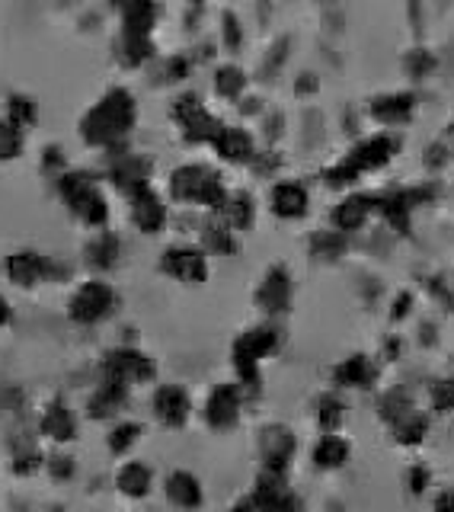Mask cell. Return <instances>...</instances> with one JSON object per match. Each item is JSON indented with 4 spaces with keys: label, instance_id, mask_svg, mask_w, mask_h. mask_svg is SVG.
I'll use <instances>...</instances> for the list:
<instances>
[{
    "label": "cell",
    "instance_id": "6da1fadb",
    "mask_svg": "<svg viewBox=\"0 0 454 512\" xmlns=\"http://www.w3.org/2000/svg\"><path fill=\"white\" fill-rule=\"evenodd\" d=\"M135 122H138L135 96L125 87H112L87 109V116L80 119V138H84L90 148L112 151L128 138Z\"/></svg>",
    "mask_w": 454,
    "mask_h": 512
},
{
    "label": "cell",
    "instance_id": "7a4b0ae2",
    "mask_svg": "<svg viewBox=\"0 0 454 512\" xmlns=\"http://www.w3.org/2000/svg\"><path fill=\"white\" fill-rule=\"evenodd\" d=\"M282 343V330L272 324V320H263L250 330H243L234 346H231V365L237 372V384L247 400L263 394V375H259V365L263 359H269Z\"/></svg>",
    "mask_w": 454,
    "mask_h": 512
},
{
    "label": "cell",
    "instance_id": "3957f363",
    "mask_svg": "<svg viewBox=\"0 0 454 512\" xmlns=\"http://www.w3.org/2000/svg\"><path fill=\"white\" fill-rule=\"evenodd\" d=\"M227 196H231V192H227L221 173L205 164H183L170 173V199L180 205L208 208V212L218 215Z\"/></svg>",
    "mask_w": 454,
    "mask_h": 512
},
{
    "label": "cell",
    "instance_id": "277c9868",
    "mask_svg": "<svg viewBox=\"0 0 454 512\" xmlns=\"http://www.w3.org/2000/svg\"><path fill=\"white\" fill-rule=\"evenodd\" d=\"M58 196L68 205V212L87 224L93 231H103L109 224V199L103 196V189L96 186L93 173L84 170H64L58 176Z\"/></svg>",
    "mask_w": 454,
    "mask_h": 512
},
{
    "label": "cell",
    "instance_id": "5b68a950",
    "mask_svg": "<svg viewBox=\"0 0 454 512\" xmlns=\"http://www.w3.org/2000/svg\"><path fill=\"white\" fill-rule=\"evenodd\" d=\"M4 276L16 288H36L42 282L71 279V266L52 260V256H42L36 250H16L4 260Z\"/></svg>",
    "mask_w": 454,
    "mask_h": 512
},
{
    "label": "cell",
    "instance_id": "8992f818",
    "mask_svg": "<svg viewBox=\"0 0 454 512\" xmlns=\"http://www.w3.org/2000/svg\"><path fill=\"white\" fill-rule=\"evenodd\" d=\"M116 304H119L116 288L103 279H90L74 288V295L68 301V317L77 327H93V324H103L106 317H112Z\"/></svg>",
    "mask_w": 454,
    "mask_h": 512
},
{
    "label": "cell",
    "instance_id": "52a82bcc",
    "mask_svg": "<svg viewBox=\"0 0 454 512\" xmlns=\"http://www.w3.org/2000/svg\"><path fill=\"white\" fill-rule=\"evenodd\" d=\"M100 372L103 378H116L128 384V388H135V384H151L157 378V365L148 352H141L135 346H116L103 356Z\"/></svg>",
    "mask_w": 454,
    "mask_h": 512
},
{
    "label": "cell",
    "instance_id": "ba28073f",
    "mask_svg": "<svg viewBox=\"0 0 454 512\" xmlns=\"http://www.w3.org/2000/svg\"><path fill=\"white\" fill-rule=\"evenodd\" d=\"M173 119L189 144H212L221 132V122L205 109V103L196 93H183L173 100Z\"/></svg>",
    "mask_w": 454,
    "mask_h": 512
},
{
    "label": "cell",
    "instance_id": "9c48e42d",
    "mask_svg": "<svg viewBox=\"0 0 454 512\" xmlns=\"http://www.w3.org/2000/svg\"><path fill=\"white\" fill-rule=\"evenodd\" d=\"M160 272L183 285H202L208 279V253L192 244H173L160 253Z\"/></svg>",
    "mask_w": 454,
    "mask_h": 512
},
{
    "label": "cell",
    "instance_id": "30bf717a",
    "mask_svg": "<svg viewBox=\"0 0 454 512\" xmlns=\"http://www.w3.org/2000/svg\"><path fill=\"white\" fill-rule=\"evenodd\" d=\"M295 452H298V436L288 426L269 423L259 429V461H263V471L288 474Z\"/></svg>",
    "mask_w": 454,
    "mask_h": 512
},
{
    "label": "cell",
    "instance_id": "8fae6325",
    "mask_svg": "<svg viewBox=\"0 0 454 512\" xmlns=\"http://www.w3.org/2000/svg\"><path fill=\"white\" fill-rule=\"evenodd\" d=\"M256 308L269 314V317H279L291 311V301H295V282H291V272L279 263V266H269L266 276L259 279L256 285Z\"/></svg>",
    "mask_w": 454,
    "mask_h": 512
},
{
    "label": "cell",
    "instance_id": "7c38bea8",
    "mask_svg": "<svg viewBox=\"0 0 454 512\" xmlns=\"http://www.w3.org/2000/svg\"><path fill=\"white\" fill-rule=\"evenodd\" d=\"M243 391L237 381H224V384H215L212 394L205 397V423L212 426L215 432H227L240 423V410H243Z\"/></svg>",
    "mask_w": 454,
    "mask_h": 512
},
{
    "label": "cell",
    "instance_id": "4fadbf2b",
    "mask_svg": "<svg viewBox=\"0 0 454 512\" xmlns=\"http://www.w3.org/2000/svg\"><path fill=\"white\" fill-rule=\"evenodd\" d=\"M151 410L160 426L183 429L192 416V397L183 384H157L151 394Z\"/></svg>",
    "mask_w": 454,
    "mask_h": 512
},
{
    "label": "cell",
    "instance_id": "5bb4252c",
    "mask_svg": "<svg viewBox=\"0 0 454 512\" xmlns=\"http://www.w3.org/2000/svg\"><path fill=\"white\" fill-rule=\"evenodd\" d=\"M119 148L106 151V154H112L109 180L116 183V189L125 192V196H135V192L151 186V160L141 154H119Z\"/></svg>",
    "mask_w": 454,
    "mask_h": 512
},
{
    "label": "cell",
    "instance_id": "9a60e30c",
    "mask_svg": "<svg viewBox=\"0 0 454 512\" xmlns=\"http://www.w3.org/2000/svg\"><path fill=\"white\" fill-rule=\"evenodd\" d=\"M128 215H132V224L141 231V234H160L167 228V221H170V212H167V202L157 196V192L148 186V189H141L135 192V196H128Z\"/></svg>",
    "mask_w": 454,
    "mask_h": 512
},
{
    "label": "cell",
    "instance_id": "2e32d148",
    "mask_svg": "<svg viewBox=\"0 0 454 512\" xmlns=\"http://www.w3.org/2000/svg\"><path fill=\"white\" fill-rule=\"evenodd\" d=\"M128 384L116 381V378H100V384L93 388V394L87 397V416L96 423L103 420H112V416H119L122 407L128 404Z\"/></svg>",
    "mask_w": 454,
    "mask_h": 512
},
{
    "label": "cell",
    "instance_id": "e0dca14e",
    "mask_svg": "<svg viewBox=\"0 0 454 512\" xmlns=\"http://www.w3.org/2000/svg\"><path fill=\"white\" fill-rule=\"evenodd\" d=\"M307 205H311V196H307V189L298 183V180H282L275 183L272 192H269V208L275 218L282 221H298L307 215Z\"/></svg>",
    "mask_w": 454,
    "mask_h": 512
},
{
    "label": "cell",
    "instance_id": "ac0fdd59",
    "mask_svg": "<svg viewBox=\"0 0 454 512\" xmlns=\"http://www.w3.org/2000/svg\"><path fill=\"white\" fill-rule=\"evenodd\" d=\"M164 493H167V500L176 506V509H199L205 503V490H202V480L192 474V471H170L167 480H164Z\"/></svg>",
    "mask_w": 454,
    "mask_h": 512
},
{
    "label": "cell",
    "instance_id": "d6986e66",
    "mask_svg": "<svg viewBox=\"0 0 454 512\" xmlns=\"http://www.w3.org/2000/svg\"><path fill=\"white\" fill-rule=\"evenodd\" d=\"M375 208H378V199L362 196V192H355V196H346L343 202H339V205L333 208V231H339V234H352V231L365 228Z\"/></svg>",
    "mask_w": 454,
    "mask_h": 512
},
{
    "label": "cell",
    "instance_id": "ffe728a7",
    "mask_svg": "<svg viewBox=\"0 0 454 512\" xmlns=\"http://www.w3.org/2000/svg\"><path fill=\"white\" fill-rule=\"evenodd\" d=\"M39 432H42L45 439L58 442V445L74 442L77 439V416H74V410L64 404V400H52V404L42 410Z\"/></svg>",
    "mask_w": 454,
    "mask_h": 512
},
{
    "label": "cell",
    "instance_id": "44dd1931",
    "mask_svg": "<svg viewBox=\"0 0 454 512\" xmlns=\"http://www.w3.org/2000/svg\"><path fill=\"white\" fill-rule=\"evenodd\" d=\"M212 148L218 151L221 160H227V164H250V160L256 157L250 132L247 128H237V125H221V132L215 135Z\"/></svg>",
    "mask_w": 454,
    "mask_h": 512
},
{
    "label": "cell",
    "instance_id": "7402d4cb",
    "mask_svg": "<svg viewBox=\"0 0 454 512\" xmlns=\"http://www.w3.org/2000/svg\"><path fill=\"white\" fill-rule=\"evenodd\" d=\"M119 256H122V240L119 234H112V231H96L90 240H87V247H84V263L96 272H109V269H116L119 266Z\"/></svg>",
    "mask_w": 454,
    "mask_h": 512
},
{
    "label": "cell",
    "instance_id": "603a6c76",
    "mask_svg": "<svg viewBox=\"0 0 454 512\" xmlns=\"http://www.w3.org/2000/svg\"><path fill=\"white\" fill-rule=\"evenodd\" d=\"M349 455H352V445H349V439L339 436V432H323V436L311 448V461H314L317 471H339V468H346Z\"/></svg>",
    "mask_w": 454,
    "mask_h": 512
},
{
    "label": "cell",
    "instance_id": "cb8c5ba5",
    "mask_svg": "<svg viewBox=\"0 0 454 512\" xmlns=\"http://www.w3.org/2000/svg\"><path fill=\"white\" fill-rule=\"evenodd\" d=\"M122 13V32L125 36H148L157 23V4L154 0H116Z\"/></svg>",
    "mask_w": 454,
    "mask_h": 512
},
{
    "label": "cell",
    "instance_id": "d4e9b609",
    "mask_svg": "<svg viewBox=\"0 0 454 512\" xmlns=\"http://www.w3.org/2000/svg\"><path fill=\"white\" fill-rule=\"evenodd\" d=\"M378 378V368L368 356L355 352V356L343 359L333 368V384L336 388H371V381Z\"/></svg>",
    "mask_w": 454,
    "mask_h": 512
},
{
    "label": "cell",
    "instance_id": "484cf974",
    "mask_svg": "<svg viewBox=\"0 0 454 512\" xmlns=\"http://www.w3.org/2000/svg\"><path fill=\"white\" fill-rule=\"evenodd\" d=\"M154 487V471L144 461H125L116 471V490L128 500H144Z\"/></svg>",
    "mask_w": 454,
    "mask_h": 512
},
{
    "label": "cell",
    "instance_id": "4316f807",
    "mask_svg": "<svg viewBox=\"0 0 454 512\" xmlns=\"http://www.w3.org/2000/svg\"><path fill=\"white\" fill-rule=\"evenodd\" d=\"M221 221L227 224L231 231H250L253 228V221H256V205H253V196L250 192H231L227 196V202H224V208H221Z\"/></svg>",
    "mask_w": 454,
    "mask_h": 512
},
{
    "label": "cell",
    "instance_id": "83f0119b",
    "mask_svg": "<svg viewBox=\"0 0 454 512\" xmlns=\"http://www.w3.org/2000/svg\"><path fill=\"white\" fill-rule=\"evenodd\" d=\"M202 250L212 256H234L240 250L237 244V231H231L221 221V215H215L212 221L202 224Z\"/></svg>",
    "mask_w": 454,
    "mask_h": 512
},
{
    "label": "cell",
    "instance_id": "f1b7e54d",
    "mask_svg": "<svg viewBox=\"0 0 454 512\" xmlns=\"http://www.w3.org/2000/svg\"><path fill=\"white\" fill-rule=\"evenodd\" d=\"M45 464V455L39 452V445L32 436H13V461H10V468L16 477H29V474H36L39 468Z\"/></svg>",
    "mask_w": 454,
    "mask_h": 512
},
{
    "label": "cell",
    "instance_id": "f546056e",
    "mask_svg": "<svg viewBox=\"0 0 454 512\" xmlns=\"http://www.w3.org/2000/svg\"><path fill=\"white\" fill-rule=\"evenodd\" d=\"M413 112V96L410 93H394V96H381V100L371 103V116L381 125H400L407 122Z\"/></svg>",
    "mask_w": 454,
    "mask_h": 512
},
{
    "label": "cell",
    "instance_id": "4dcf8cb0",
    "mask_svg": "<svg viewBox=\"0 0 454 512\" xmlns=\"http://www.w3.org/2000/svg\"><path fill=\"white\" fill-rule=\"evenodd\" d=\"M394 432V442L403 445V448H416V445H423V439L429 436V416L423 410H413L403 416L400 423L391 426Z\"/></svg>",
    "mask_w": 454,
    "mask_h": 512
},
{
    "label": "cell",
    "instance_id": "1f68e13d",
    "mask_svg": "<svg viewBox=\"0 0 454 512\" xmlns=\"http://www.w3.org/2000/svg\"><path fill=\"white\" fill-rule=\"evenodd\" d=\"M346 423V404L339 394H320L317 397V426L320 432H339Z\"/></svg>",
    "mask_w": 454,
    "mask_h": 512
},
{
    "label": "cell",
    "instance_id": "d6a6232c",
    "mask_svg": "<svg viewBox=\"0 0 454 512\" xmlns=\"http://www.w3.org/2000/svg\"><path fill=\"white\" fill-rule=\"evenodd\" d=\"M151 55H154V45L148 36H125L122 32V39L116 45V58L125 64V68H141Z\"/></svg>",
    "mask_w": 454,
    "mask_h": 512
},
{
    "label": "cell",
    "instance_id": "836d02e7",
    "mask_svg": "<svg viewBox=\"0 0 454 512\" xmlns=\"http://www.w3.org/2000/svg\"><path fill=\"white\" fill-rule=\"evenodd\" d=\"M243 90H247V74L237 64H221L215 71V93L224 96V100H240Z\"/></svg>",
    "mask_w": 454,
    "mask_h": 512
},
{
    "label": "cell",
    "instance_id": "e575fe53",
    "mask_svg": "<svg viewBox=\"0 0 454 512\" xmlns=\"http://www.w3.org/2000/svg\"><path fill=\"white\" fill-rule=\"evenodd\" d=\"M141 423H135V420H125V423H116L109 429V436H106V445H109V452L112 455H128L132 448L138 445V439H141Z\"/></svg>",
    "mask_w": 454,
    "mask_h": 512
},
{
    "label": "cell",
    "instance_id": "d590c367",
    "mask_svg": "<svg viewBox=\"0 0 454 512\" xmlns=\"http://www.w3.org/2000/svg\"><path fill=\"white\" fill-rule=\"evenodd\" d=\"M26 151V128L13 125L7 116L0 119V160H16Z\"/></svg>",
    "mask_w": 454,
    "mask_h": 512
},
{
    "label": "cell",
    "instance_id": "8d00e7d4",
    "mask_svg": "<svg viewBox=\"0 0 454 512\" xmlns=\"http://www.w3.org/2000/svg\"><path fill=\"white\" fill-rule=\"evenodd\" d=\"M7 119L13 125H20V128L36 125V119H39L36 100H32V96H26V93H13L10 100H7Z\"/></svg>",
    "mask_w": 454,
    "mask_h": 512
},
{
    "label": "cell",
    "instance_id": "74e56055",
    "mask_svg": "<svg viewBox=\"0 0 454 512\" xmlns=\"http://www.w3.org/2000/svg\"><path fill=\"white\" fill-rule=\"evenodd\" d=\"M416 407H413V400H410V394L407 391H387L384 397H381V416L387 420V426H394V423H400L403 416L407 413H413Z\"/></svg>",
    "mask_w": 454,
    "mask_h": 512
},
{
    "label": "cell",
    "instance_id": "f35d334b",
    "mask_svg": "<svg viewBox=\"0 0 454 512\" xmlns=\"http://www.w3.org/2000/svg\"><path fill=\"white\" fill-rule=\"evenodd\" d=\"M311 253L320 256V260H336V256L343 253V234H339V231L317 234L314 244H311Z\"/></svg>",
    "mask_w": 454,
    "mask_h": 512
},
{
    "label": "cell",
    "instance_id": "ab89813d",
    "mask_svg": "<svg viewBox=\"0 0 454 512\" xmlns=\"http://www.w3.org/2000/svg\"><path fill=\"white\" fill-rule=\"evenodd\" d=\"M45 468H48V474H52L55 480H71L74 477V471H77V464H74V458L71 455H48L45 458Z\"/></svg>",
    "mask_w": 454,
    "mask_h": 512
},
{
    "label": "cell",
    "instance_id": "60d3db41",
    "mask_svg": "<svg viewBox=\"0 0 454 512\" xmlns=\"http://www.w3.org/2000/svg\"><path fill=\"white\" fill-rule=\"evenodd\" d=\"M432 407L439 413H451L454 410V378H445L432 388Z\"/></svg>",
    "mask_w": 454,
    "mask_h": 512
},
{
    "label": "cell",
    "instance_id": "b9f144b4",
    "mask_svg": "<svg viewBox=\"0 0 454 512\" xmlns=\"http://www.w3.org/2000/svg\"><path fill=\"white\" fill-rule=\"evenodd\" d=\"M407 487L413 496H423L432 487V471L426 468V464H413V468L407 471Z\"/></svg>",
    "mask_w": 454,
    "mask_h": 512
},
{
    "label": "cell",
    "instance_id": "7bdbcfd3",
    "mask_svg": "<svg viewBox=\"0 0 454 512\" xmlns=\"http://www.w3.org/2000/svg\"><path fill=\"white\" fill-rule=\"evenodd\" d=\"M64 170H68V167H64V151L58 148V144H48V148L42 151V173L55 176V180H58Z\"/></svg>",
    "mask_w": 454,
    "mask_h": 512
},
{
    "label": "cell",
    "instance_id": "ee69618b",
    "mask_svg": "<svg viewBox=\"0 0 454 512\" xmlns=\"http://www.w3.org/2000/svg\"><path fill=\"white\" fill-rule=\"evenodd\" d=\"M221 36H224V45L227 48H237L240 39H243V29H240V20L234 13H224L221 16Z\"/></svg>",
    "mask_w": 454,
    "mask_h": 512
},
{
    "label": "cell",
    "instance_id": "f6af8a7d",
    "mask_svg": "<svg viewBox=\"0 0 454 512\" xmlns=\"http://www.w3.org/2000/svg\"><path fill=\"white\" fill-rule=\"evenodd\" d=\"M189 74V61L186 58H170L167 61V80H183Z\"/></svg>",
    "mask_w": 454,
    "mask_h": 512
},
{
    "label": "cell",
    "instance_id": "bcb514c9",
    "mask_svg": "<svg viewBox=\"0 0 454 512\" xmlns=\"http://www.w3.org/2000/svg\"><path fill=\"white\" fill-rule=\"evenodd\" d=\"M432 512H454V490H442V493H435V500H432Z\"/></svg>",
    "mask_w": 454,
    "mask_h": 512
},
{
    "label": "cell",
    "instance_id": "7dc6e473",
    "mask_svg": "<svg viewBox=\"0 0 454 512\" xmlns=\"http://www.w3.org/2000/svg\"><path fill=\"white\" fill-rule=\"evenodd\" d=\"M10 320H13V308H10V301L0 295V327H7Z\"/></svg>",
    "mask_w": 454,
    "mask_h": 512
},
{
    "label": "cell",
    "instance_id": "c3c4849f",
    "mask_svg": "<svg viewBox=\"0 0 454 512\" xmlns=\"http://www.w3.org/2000/svg\"><path fill=\"white\" fill-rule=\"evenodd\" d=\"M403 314H410V298H403ZM394 317H400V298H397V311Z\"/></svg>",
    "mask_w": 454,
    "mask_h": 512
},
{
    "label": "cell",
    "instance_id": "681fc988",
    "mask_svg": "<svg viewBox=\"0 0 454 512\" xmlns=\"http://www.w3.org/2000/svg\"><path fill=\"white\" fill-rule=\"evenodd\" d=\"M192 4H199V0H192Z\"/></svg>",
    "mask_w": 454,
    "mask_h": 512
}]
</instances>
